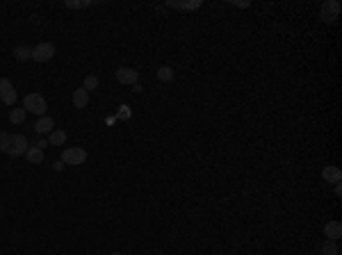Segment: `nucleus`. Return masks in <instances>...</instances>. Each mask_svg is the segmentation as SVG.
Returning <instances> with one entry per match:
<instances>
[{
	"label": "nucleus",
	"instance_id": "obj_17",
	"mask_svg": "<svg viewBox=\"0 0 342 255\" xmlns=\"http://www.w3.org/2000/svg\"><path fill=\"white\" fill-rule=\"evenodd\" d=\"M158 78H160L162 82L174 80V69H171V66H160V69H158Z\"/></svg>",
	"mask_w": 342,
	"mask_h": 255
},
{
	"label": "nucleus",
	"instance_id": "obj_15",
	"mask_svg": "<svg viewBox=\"0 0 342 255\" xmlns=\"http://www.w3.org/2000/svg\"><path fill=\"white\" fill-rule=\"evenodd\" d=\"M48 142H50V146H62L66 142V132L64 130H53L48 135Z\"/></svg>",
	"mask_w": 342,
	"mask_h": 255
},
{
	"label": "nucleus",
	"instance_id": "obj_14",
	"mask_svg": "<svg viewBox=\"0 0 342 255\" xmlns=\"http://www.w3.org/2000/svg\"><path fill=\"white\" fill-rule=\"evenodd\" d=\"M14 57L19 62H28V59H32V48H30V46H16Z\"/></svg>",
	"mask_w": 342,
	"mask_h": 255
},
{
	"label": "nucleus",
	"instance_id": "obj_16",
	"mask_svg": "<svg viewBox=\"0 0 342 255\" xmlns=\"http://www.w3.org/2000/svg\"><path fill=\"white\" fill-rule=\"evenodd\" d=\"M25 109H23V107H14V109H12V112H9V121H12V123H23V121H25Z\"/></svg>",
	"mask_w": 342,
	"mask_h": 255
},
{
	"label": "nucleus",
	"instance_id": "obj_20",
	"mask_svg": "<svg viewBox=\"0 0 342 255\" xmlns=\"http://www.w3.org/2000/svg\"><path fill=\"white\" fill-rule=\"evenodd\" d=\"M91 0H82V2H78V0H66V7L69 9H80V7H89Z\"/></svg>",
	"mask_w": 342,
	"mask_h": 255
},
{
	"label": "nucleus",
	"instance_id": "obj_9",
	"mask_svg": "<svg viewBox=\"0 0 342 255\" xmlns=\"http://www.w3.org/2000/svg\"><path fill=\"white\" fill-rule=\"evenodd\" d=\"M324 235H326V239L338 241L342 237V223L340 221H328L326 226H324Z\"/></svg>",
	"mask_w": 342,
	"mask_h": 255
},
{
	"label": "nucleus",
	"instance_id": "obj_3",
	"mask_svg": "<svg viewBox=\"0 0 342 255\" xmlns=\"http://www.w3.org/2000/svg\"><path fill=\"white\" fill-rule=\"evenodd\" d=\"M55 57V46L53 43H37L35 48H32V59L35 62H48Z\"/></svg>",
	"mask_w": 342,
	"mask_h": 255
},
{
	"label": "nucleus",
	"instance_id": "obj_21",
	"mask_svg": "<svg viewBox=\"0 0 342 255\" xmlns=\"http://www.w3.org/2000/svg\"><path fill=\"white\" fill-rule=\"evenodd\" d=\"M117 116H119V119H128V116H130V109H128L126 105H121V107H119V114H117Z\"/></svg>",
	"mask_w": 342,
	"mask_h": 255
},
{
	"label": "nucleus",
	"instance_id": "obj_23",
	"mask_svg": "<svg viewBox=\"0 0 342 255\" xmlns=\"http://www.w3.org/2000/svg\"><path fill=\"white\" fill-rule=\"evenodd\" d=\"M35 146H37V148H41V150H43V148H46V146H48V142H43V139H41V142H37Z\"/></svg>",
	"mask_w": 342,
	"mask_h": 255
},
{
	"label": "nucleus",
	"instance_id": "obj_8",
	"mask_svg": "<svg viewBox=\"0 0 342 255\" xmlns=\"http://www.w3.org/2000/svg\"><path fill=\"white\" fill-rule=\"evenodd\" d=\"M53 119L50 116H39V119L35 121V126H32V130H35L37 135H50L53 132Z\"/></svg>",
	"mask_w": 342,
	"mask_h": 255
},
{
	"label": "nucleus",
	"instance_id": "obj_6",
	"mask_svg": "<svg viewBox=\"0 0 342 255\" xmlns=\"http://www.w3.org/2000/svg\"><path fill=\"white\" fill-rule=\"evenodd\" d=\"M16 96H19V93H16L14 85H12L7 78H0V100H2L5 105H14Z\"/></svg>",
	"mask_w": 342,
	"mask_h": 255
},
{
	"label": "nucleus",
	"instance_id": "obj_10",
	"mask_svg": "<svg viewBox=\"0 0 342 255\" xmlns=\"http://www.w3.org/2000/svg\"><path fill=\"white\" fill-rule=\"evenodd\" d=\"M169 7H174V9H182V12H192V9H199L203 5L201 0H187V2H185V0H169L167 2Z\"/></svg>",
	"mask_w": 342,
	"mask_h": 255
},
{
	"label": "nucleus",
	"instance_id": "obj_25",
	"mask_svg": "<svg viewBox=\"0 0 342 255\" xmlns=\"http://www.w3.org/2000/svg\"><path fill=\"white\" fill-rule=\"evenodd\" d=\"M64 166H66V164H64V162H55V171H62Z\"/></svg>",
	"mask_w": 342,
	"mask_h": 255
},
{
	"label": "nucleus",
	"instance_id": "obj_13",
	"mask_svg": "<svg viewBox=\"0 0 342 255\" xmlns=\"http://www.w3.org/2000/svg\"><path fill=\"white\" fill-rule=\"evenodd\" d=\"M25 157H28L30 164H41L43 162V150L37 148V146H30L28 153H25Z\"/></svg>",
	"mask_w": 342,
	"mask_h": 255
},
{
	"label": "nucleus",
	"instance_id": "obj_12",
	"mask_svg": "<svg viewBox=\"0 0 342 255\" xmlns=\"http://www.w3.org/2000/svg\"><path fill=\"white\" fill-rule=\"evenodd\" d=\"M322 178H324L326 182L338 184V182H342V171L338 169V166H326V169L322 171Z\"/></svg>",
	"mask_w": 342,
	"mask_h": 255
},
{
	"label": "nucleus",
	"instance_id": "obj_27",
	"mask_svg": "<svg viewBox=\"0 0 342 255\" xmlns=\"http://www.w3.org/2000/svg\"><path fill=\"white\" fill-rule=\"evenodd\" d=\"M112 255H121V253H112Z\"/></svg>",
	"mask_w": 342,
	"mask_h": 255
},
{
	"label": "nucleus",
	"instance_id": "obj_18",
	"mask_svg": "<svg viewBox=\"0 0 342 255\" xmlns=\"http://www.w3.org/2000/svg\"><path fill=\"white\" fill-rule=\"evenodd\" d=\"M322 253L324 255H340V251H338V246H335V241L326 239L324 244H322Z\"/></svg>",
	"mask_w": 342,
	"mask_h": 255
},
{
	"label": "nucleus",
	"instance_id": "obj_2",
	"mask_svg": "<svg viewBox=\"0 0 342 255\" xmlns=\"http://www.w3.org/2000/svg\"><path fill=\"white\" fill-rule=\"evenodd\" d=\"M23 109H25V112L37 114V116H46L48 103H46V98H43V96H39V93H28V96H25V100H23Z\"/></svg>",
	"mask_w": 342,
	"mask_h": 255
},
{
	"label": "nucleus",
	"instance_id": "obj_22",
	"mask_svg": "<svg viewBox=\"0 0 342 255\" xmlns=\"http://www.w3.org/2000/svg\"><path fill=\"white\" fill-rule=\"evenodd\" d=\"M233 5H238V7H249V2H246V0H242V2H238V0H233Z\"/></svg>",
	"mask_w": 342,
	"mask_h": 255
},
{
	"label": "nucleus",
	"instance_id": "obj_11",
	"mask_svg": "<svg viewBox=\"0 0 342 255\" xmlns=\"http://www.w3.org/2000/svg\"><path fill=\"white\" fill-rule=\"evenodd\" d=\"M73 105H76L78 109H84V107L89 105V91L82 89V87L76 89V91H73Z\"/></svg>",
	"mask_w": 342,
	"mask_h": 255
},
{
	"label": "nucleus",
	"instance_id": "obj_4",
	"mask_svg": "<svg viewBox=\"0 0 342 255\" xmlns=\"http://www.w3.org/2000/svg\"><path fill=\"white\" fill-rule=\"evenodd\" d=\"M84 160H87V150L82 148H66L62 153V162L71 164V166H80V164H84Z\"/></svg>",
	"mask_w": 342,
	"mask_h": 255
},
{
	"label": "nucleus",
	"instance_id": "obj_19",
	"mask_svg": "<svg viewBox=\"0 0 342 255\" xmlns=\"http://www.w3.org/2000/svg\"><path fill=\"white\" fill-rule=\"evenodd\" d=\"M96 87H98V78H96V75H87V78H84L82 89H87V91H94Z\"/></svg>",
	"mask_w": 342,
	"mask_h": 255
},
{
	"label": "nucleus",
	"instance_id": "obj_1",
	"mask_svg": "<svg viewBox=\"0 0 342 255\" xmlns=\"http://www.w3.org/2000/svg\"><path fill=\"white\" fill-rule=\"evenodd\" d=\"M30 148L28 139L23 135H14V132H0V150L9 157L25 155Z\"/></svg>",
	"mask_w": 342,
	"mask_h": 255
},
{
	"label": "nucleus",
	"instance_id": "obj_5",
	"mask_svg": "<svg viewBox=\"0 0 342 255\" xmlns=\"http://www.w3.org/2000/svg\"><path fill=\"white\" fill-rule=\"evenodd\" d=\"M338 14H340V2L338 0H326L322 5V21L324 23H335Z\"/></svg>",
	"mask_w": 342,
	"mask_h": 255
},
{
	"label": "nucleus",
	"instance_id": "obj_26",
	"mask_svg": "<svg viewBox=\"0 0 342 255\" xmlns=\"http://www.w3.org/2000/svg\"><path fill=\"white\" fill-rule=\"evenodd\" d=\"M133 91L135 93H141V85H133Z\"/></svg>",
	"mask_w": 342,
	"mask_h": 255
},
{
	"label": "nucleus",
	"instance_id": "obj_7",
	"mask_svg": "<svg viewBox=\"0 0 342 255\" xmlns=\"http://www.w3.org/2000/svg\"><path fill=\"white\" fill-rule=\"evenodd\" d=\"M117 80H119L121 85H137V80H140V73L135 71V69H128V66H121L117 69Z\"/></svg>",
	"mask_w": 342,
	"mask_h": 255
},
{
	"label": "nucleus",
	"instance_id": "obj_24",
	"mask_svg": "<svg viewBox=\"0 0 342 255\" xmlns=\"http://www.w3.org/2000/svg\"><path fill=\"white\" fill-rule=\"evenodd\" d=\"M335 196H342V184L340 182L335 184Z\"/></svg>",
	"mask_w": 342,
	"mask_h": 255
}]
</instances>
